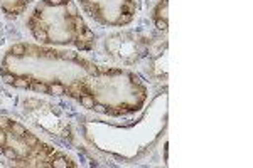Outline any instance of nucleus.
<instances>
[{
    "label": "nucleus",
    "instance_id": "obj_1",
    "mask_svg": "<svg viewBox=\"0 0 253 168\" xmlns=\"http://www.w3.org/2000/svg\"><path fill=\"white\" fill-rule=\"evenodd\" d=\"M98 67L76 52L19 42L3 56L0 77L12 88L76 101L81 86Z\"/></svg>",
    "mask_w": 253,
    "mask_h": 168
},
{
    "label": "nucleus",
    "instance_id": "obj_2",
    "mask_svg": "<svg viewBox=\"0 0 253 168\" xmlns=\"http://www.w3.org/2000/svg\"><path fill=\"white\" fill-rule=\"evenodd\" d=\"M91 121V125L107 130L105 133L84 130V138L91 145L120 160L133 162L149 153L164 134L167 128V91H159L150 101V106L140 113L138 120L130 123Z\"/></svg>",
    "mask_w": 253,
    "mask_h": 168
},
{
    "label": "nucleus",
    "instance_id": "obj_3",
    "mask_svg": "<svg viewBox=\"0 0 253 168\" xmlns=\"http://www.w3.org/2000/svg\"><path fill=\"white\" fill-rule=\"evenodd\" d=\"M76 101L88 111L103 116H128L145 108L149 88L137 72L100 66L96 72L86 77Z\"/></svg>",
    "mask_w": 253,
    "mask_h": 168
},
{
    "label": "nucleus",
    "instance_id": "obj_4",
    "mask_svg": "<svg viewBox=\"0 0 253 168\" xmlns=\"http://www.w3.org/2000/svg\"><path fill=\"white\" fill-rule=\"evenodd\" d=\"M38 42L47 46H73L80 51H93L96 35L73 0H41L26 22Z\"/></svg>",
    "mask_w": 253,
    "mask_h": 168
},
{
    "label": "nucleus",
    "instance_id": "obj_5",
    "mask_svg": "<svg viewBox=\"0 0 253 168\" xmlns=\"http://www.w3.org/2000/svg\"><path fill=\"white\" fill-rule=\"evenodd\" d=\"M0 153L17 167H78L73 157L47 145L22 123L7 116H0Z\"/></svg>",
    "mask_w": 253,
    "mask_h": 168
},
{
    "label": "nucleus",
    "instance_id": "obj_6",
    "mask_svg": "<svg viewBox=\"0 0 253 168\" xmlns=\"http://www.w3.org/2000/svg\"><path fill=\"white\" fill-rule=\"evenodd\" d=\"M84 14L103 27H125L137 17V0H78Z\"/></svg>",
    "mask_w": 253,
    "mask_h": 168
},
{
    "label": "nucleus",
    "instance_id": "obj_7",
    "mask_svg": "<svg viewBox=\"0 0 253 168\" xmlns=\"http://www.w3.org/2000/svg\"><path fill=\"white\" fill-rule=\"evenodd\" d=\"M105 49L108 56L122 66H132L149 56L150 37L137 32H122L113 34L105 40Z\"/></svg>",
    "mask_w": 253,
    "mask_h": 168
},
{
    "label": "nucleus",
    "instance_id": "obj_8",
    "mask_svg": "<svg viewBox=\"0 0 253 168\" xmlns=\"http://www.w3.org/2000/svg\"><path fill=\"white\" fill-rule=\"evenodd\" d=\"M150 19L157 31L167 32L169 29V0H159L157 5L152 9Z\"/></svg>",
    "mask_w": 253,
    "mask_h": 168
},
{
    "label": "nucleus",
    "instance_id": "obj_9",
    "mask_svg": "<svg viewBox=\"0 0 253 168\" xmlns=\"http://www.w3.org/2000/svg\"><path fill=\"white\" fill-rule=\"evenodd\" d=\"M29 3H32V0H0V10L7 15V17L14 19L19 17L20 14L27 10Z\"/></svg>",
    "mask_w": 253,
    "mask_h": 168
}]
</instances>
